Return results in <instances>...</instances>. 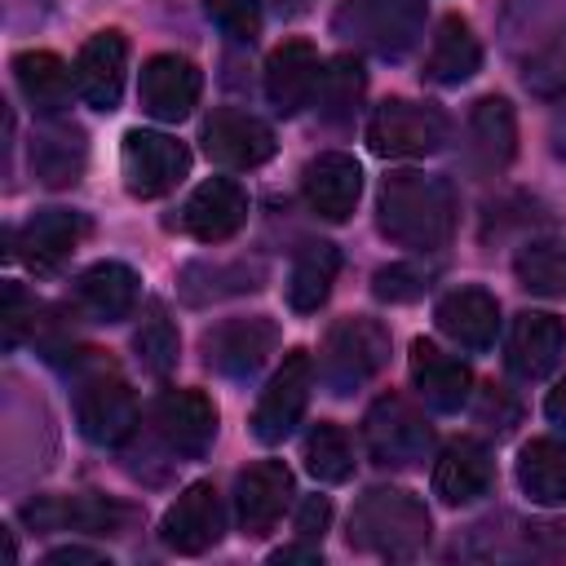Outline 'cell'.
I'll return each mask as SVG.
<instances>
[{
  "mask_svg": "<svg viewBox=\"0 0 566 566\" xmlns=\"http://www.w3.org/2000/svg\"><path fill=\"white\" fill-rule=\"evenodd\" d=\"M451 124L433 102H411V97H385L367 115V146L385 159H420L442 150Z\"/></svg>",
  "mask_w": 566,
  "mask_h": 566,
  "instance_id": "cell-8",
  "label": "cell"
},
{
  "mask_svg": "<svg viewBox=\"0 0 566 566\" xmlns=\"http://www.w3.org/2000/svg\"><path fill=\"white\" fill-rule=\"evenodd\" d=\"M270 562H323V553H318V544L314 539H305V544H292V548H274L270 553Z\"/></svg>",
  "mask_w": 566,
  "mask_h": 566,
  "instance_id": "cell-46",
  "label": "cell"
},
{
  "mask_svg": "<svg viewBox=\"0 0 566 566\" xmlns=\"http://www.w3.org/2000/svg\"><path fill=\"white\" fill-rule=\"evenodd\" d=\"M133 349H137V363L150 371V376H168L177 367V354H181V336L172 327V318L164 310H150L142 318V327L133 332Z\"/></svg>",
  "mask_w": 566,
  "mask_h": 566,
  "instance_id": "cell-37",
  "label": "cell"
},
{
  "mask_svg": "<svg viewBox=\"0 0 566 566\" xmlns=\"http://www.w3.org/2000/svg\"><path fill=\"white\" fill-rule=\"evenodd\" d=\"M27 159H31V172H35L40 186L66 190V186H75L84 177L88 137L66 115H35V128H31V142H27Z\"/></svg>",
  "mask_w": 566,
  "mask_h": 566,
  "instance_id": "cell-13",
  "label": "cell"
},
{
  "mask_svg": "<svg viewBox=\"0 0 566 566\" xmlns=\"http://www.w3.org/2000/svg\"><path fill=\"white\" fill-rule=\"evenodd\" d=\"M500 40L522 84L535 97L566 93V9L562 0H504L500 4Z\"/></svg>",
  "mask_w": 566,
  "mask_h": 566,
  "instance_id": "cell-2",
  "label": "cell"
},
{
  "mask_svg": "<svg viewBox=\"0 0 566 566\" xmlns=\"http://www.w3.org/2000/svg\"><path fill=\"white\" fill-rule=\"evenodd\" d=\"M517 486L531 504H544V509L566 504V442L531 438L517 451Z\"/></svg>",
  "mask_w": 566,
  "mask_h": 566,
  "instance_id": "cell-32",
  "label": "cell"
},
{
  "mask_svg": "<svg viewBox=\"0 0 566 566\" xmlns=\"http://www.w3.org/2000/svg\"><path fill=\"white\" fill-rule=\"evenodd\" d=\"M44 562H93V566H102V562H111L102 548H84V544H66V548H49L44 553Z\"/></svg>",
  "mask_w": 566,
  "mask_h": 566,
  "instance_id": "cell-44",
  "label": "cell"
},
{
  "mask_svg": "<svg viewBox=\"0 0 566 566\" xmlns=\"http://www.w3.org/2000/svg\"><path fill=\"white\" fill-rule=\"evenodd\" d=\"M18 517L35 535H49V531L111 535V531H124L128 509H119L115 500H102V495H35V500L22 504Z\"/></svg>",
  "mask_w": 566,
  "mask_h": 566,
  "instance_id": "cell-18",
  "label": "cell"
},
{
  "mask_svg": "<svg viewBox=\"0 0 566 566\" xmlns=\"http://www.w3.org/2000/svg\"><path fill=\"white\" fill-rule=\"evenodd\" d=\"M363 93H367V71L354 53H340L332 62H323V75H318V88H314V111L323 124H349L354 111L363 106Z\"/></svg>",
  "mask_w": 566,
  "mask_h": 566,
  "instance_id": "cell-34",
  "label": "cell"
},
{
  "mask_svg": "<svg viewBox=\"0 0 566 566\" xmlns=\"http://www.w3.org/2000/svg\"><path fill=\"white\" fill-rule=\"evenodd\" d=\"M407 367H411V385L420 389V398L433 407V411H460L469 402V389H473V371L469 363H460L455 354H447L442 345L433 340H411V354H407Z\"/></svg>",
  "mask_w": 566,
  "mask_h": 566,
  "instance_id": "cell-26",
  "label": "cell"
},
{
  "mask_svg": "<svg viewBox=\"0 0 566 566\" xmlns=\"http://www.w3.org/2000/svg\"><path fill=\"white\" fill-rule=\"evenodd\" d=\"M310 389H314V363L305 349H287V358L279 363V371L265 380L256 407H252V433L256 442H283L305 407H310Z\"/></svg>",
  "mask_w": 566,
  "mask_h": 566,
  "instance_id": "cell-11",
  "label": "cell"
},
{
  "mask_svg": "<svg viewBox=\"0 0 566 566\" xmlns=\"http://www.w3.org/2000/svg\"><path fill=\"white\" fill-rule=\"evenodd\" d=\"M562 349H566V327H562V318H553V314H544V310H526V314H517L513 327H509L504 363H509V371H513L517 380H539V376H548V371L557 367Z\"/></svg>",
  "mask_w": 566,
  "mask_h": 566,
  "instance_id": "cell-25",
  "label": "cell"
},
{
  "mask_svg": "<svg viewBox=\"0 0 566 566\" xmlns=\"http://www.w3.org/2000/svg\"><path fill=\"white\" fill-rule=\"evenodd\" d=\"M469 159L482 168V172H500L513 155H517V115L504 97H478L473 111H469Z\"/></svg>",
  "mask_w": 566,
  "mask_h": 566,
  "instance_id": "cell-28",
  "label": "cell"
},
{
  "mask_svg": "<svg viewBox=\"0 0 566 566\" xmlns=\"http://www.w3.org/2000/svg\"><path fill=\"white\" fill-rule=\"evenodd\" d=\"M199 349H203V363L212 371H221L230 380H252L265 367V358L279 349V327L270 318H261V314L226 318V323L203 332Z\"/></svg>",
  "mask_w": 566,
  "mask_h": 566,
  "instance_id": "cell-12",
  "label": "cell"
},
{
  "mask_svg": "<svg viewBox=\"0 0 566 566\" xmlns=\"http://www.w3.org/2000/svg\"><path fill=\"white\" fill-rule=\"evenodd\" d=\"M75 380V424L93 447H124L137 433V398L128 380L97 349H71L66 363Z\"/></svg>",
  "mask_w": 566,
  "mask_h": 566,
  "instance_id": "cell-4",
  "label": "cell"
},
{
  "mask_svg": "<svg viewBox=\"0 0 566 566\" xmlns=\"http://www.w3.org/2000/svg\"><path fill=\"white\" fill-rule=\"evenodd\" d=\"M13 84L35 115H62V106L71 102L75 71L49 49H27L13 57Z\"/></svg>",
  "mask_w": 566,
  "mask_h": 566,
  "instance_id": "cell-31",
  "label": "cell"
},
{
  "mask_svg": "<svg viewBox=\"0 0 566 566\" xmlns=\"http://www.w3.org/2000/svg\"><path fill=\"white\" fill-rule=\"evenodd\" d=\"M88 221L71 208H40L22 221L18 230V256L35 270V274H53L71 261V252L80 248Z\"/></svg>",
  "mask_w": 566,
  "mask_h": 566,
  "instance_id": "cell-23",
  "label": "cell"
},
{
  "mask_svg": "<svg viewBox=\"0 0 566 566\" xmlns=\"http://www.w3.org/2000/svg\"><path fill=\"white\" fill-rule=\"evenodd\" d=\"M482 66V44L473 35V27L460 18V13H447L429 40V53H424V80L429 84H442V88H455L464 80H473Z\"/></svg>",
  "mask_w": 566,
  "mask_h": 566,
  "instance_id": "cell-29",
  "label": "cell"
},
{
  "mask_svg": "<svg viewBox=\"0 0 566 566\" xmlns=\"http://www.w3.org/2000/svg\"><path fill=\"white\" fill-rule=\"evenodd\" d=\"M544 416H548V420H553V424L566 433V376H562V380L548 389V398H544Z\"/></svg>",
  "mask_w": 566,
  "mask_h": 566,
  "instance_id": "cell-45",
  "label": "cell"
},
{
  "mask_svg": "<svg viewBox=\"0 0 566 566\" xmlns=\"http://www.w3.org/2000/svg\"><path fill=\"white\" fill-rule=\"evenodd\" d=\"M557 155L566 159V128H557Z\"/></svg>",
  "mask_w": 566,
  "mask_h": 566,
  "instance_id": "cell-47",
  "label": "cell"
},
{
  "mask_svg": "<svg viewBox=\"0 0 566 566\" xmlns=\"http://www.w3.org/2000/svg\"><path fill=\"white\" fill-rule=\"evenodd\" d=\"M323 75V57L314 44L305 40H283L270 57H265V97L279 115H296L305 106H314V88Z\"/></svg>",
  "mask_w": 566,
  "mask_h": 566,
  "instance_id": "cell-22",
  "label": "cell"
},
{
  "mask_svg": "<svg viewBox=\"0 0 566 566\" xmlns=\"http://www.w3.org/2000/svg\"><path fill=\"white\" fill-rule=\"evenodd\" d=\"M35 314H40V305L22 292V283H4V310H0V323H4V345H9V349L22 345V336L35 327Z\"/></svg>",
  "mask_w": 566,
  "mask_h": 566,
  "instance_id": "cell-41",
  "label": "cell"
},
{
  "mask_svg": "<svg viewBox=\"0 0 566 566\" xmlns=\"http://www.w3.org/2000/svg\"><path fill=\"white\" fill-rule=\"evenodd\" d=\"M429 283H433V270H429V265L398 261V265L376 270L371 292H376L380 301H416V296H424V292H429Z\"/></svg>",
  "mask_w": 566,
  "mask_h": 566,
  "instance_id": "cell-40",
  "label": "cell"
},
{
  "mask_svg": "<svg viewBox=\"0 0 566 566\" xmlns=\"http://www.w3.org/2000/svg\"><path fill=\"white\" fill-rule=\"evenodd\" d=\"M150 433L172 460H199L217 438V407L203 389H164L150 407Z\"/></svg>",
  "mask_w": 566,
  "mask_h": 566,
  "instance_id": "cell-10",
  "label": "cell"
},
{
  "mask_svg": "<svg viewBox=\"0 0 566 566\" xmlns=\"http://www.w3.org/2000/svg\"><path fill=\"white\" fill-rule=\"evenodd\" d=\"M301 195L310 203L314 217L323 221H345L363 195V168L354 155H340V150H323L305 164L301 172Z\"/></svg>",
  "mask_w": 566,
  "mask_h": 566,
  "instance_id": "cell-21",
  "label": "cell"
},
{
  "mask_svg": "<svg viewBox=\"0 0 566 566\" xmlns=\"http://www.w3.org/2000/svg\"><path fill=\"white\" fill-rule=\"evenodd\" d=\"M119 172H124V186L133 199H159L186 181L190 150L168 133L133 128L119 146Z\"/></svg>",
  "mask_w": 566,
  "mask_h": 566,
  "instance_id": "cell-9",
  "label": "cell"
},
{
  "mask_svg": "<svg viewBox=\"0 0 566 566\" xmlns=\"http://www.w3.org/2000/svg\"><path fill=\"white\" fill-rule=\"evenodd\" d=\"M332 31L376 57L398 62L424 31V0H340Z\"/></svg>",
  "mask_w": 566,
  "mask_h": 566,
  "instance_id": "cell-5",
  "label": "cell"
},
{
  "mask_svg": "<svg viewBox=\"0 0 566 566\" xmlns=\"http://www.w3.org/2000/svg\"><path fill=\"white\" fill-rule=\"evenodd\" d=\"M327 522H332V500L327 495H305L301 509H296V535L301 539H323Z\"/></svg>",
  "mask_w": 566,
  "mask_h": 566,
  "instance_id": "cell-43",
  "label": "cell"
},
{
  "mask_svg": "<svg viewBox=\"0 0 566 566\" xmlns=\"http://www.w3.org/2000/svg\"><path fill=\"white\" fill-rule=\"evenodd\" d=\"M203 13L230 40L252 44L261 35V0H203Z\"/></svg>",
  "mask_w": 566,
  "mask_h": 566,
  "instance_id": "cell-39",
  "label": "cell"
},
{
  "mask_svg": "<svg viewBox=\"0 0 566 566\" xmlns=\"http://www.w3.org/2000/svg\"><path fill=\"white\" fill-rule=\"evenodd\" d=\"M221 535H226V509H221V495L212 491V482H190L168 504V513L159 522V539L181 557L208 553Z\"/></svg>",
  "mask_w": 566,
  "mask_h": 566,
  "instance_id": "cell-15",
  "label": "cell"
},
{
  "mask_svg": "<svg viewBox=\"0 0 566 566\" xmlns=\"http://www.w3.org/2000/svg\"><path fill=\"white\" fill-rule=\"evenodd\" d=\"M491 482H495V464L478 438H455L433 460V495L451 509L491 495Z\"/></svg>",
  "mask_w": 566,
  "mask_h": 566,
  "instance_id": "cell-24",
  "label": "cell"
},
{
  "mask_svg": "<svg viewBox=\"0 0 566 566\" xmlns=\"http://www.w3.org/2000/svg\"><path fill=\"white\" fill-rule=\"evenodd\" d=\"M363 447L380 469H411L429 455L433 429L416 402L402 394H380L363 416Z\"/></svg>",
  "mask_w": 566,
  "mask_h": 566,
  "instance_id": "cell-7",
  "label": "cell"
},
{
  "mask_svg": "<svg viewBox=\"0 0 566 566\" xmlns=\"http://www.w3.org/2000/svg\"><path fill=\"white\" fill-rule=\"evenodd\" d=\"M385 363H389V332L367 314H349V318L332 323V332L323 340L318 376L336 398H345V394L363 389Z\"/></svg>",
  "mask_w": 566,
  "mask_h": 566,
  "instance_id": "cell-6",
  "label": "cell"
},
{
  "mask_svg": "<svg viewBox=\"0 0 566 566\" xmlns=\"http://www.w3.org/2000/svg\"><path fill=\"white\" fill-rule=\"evenodd\" d=\"M478 420H482V424H491L495 433H509V429L517 424V402L509 398V389L486 385V389H482V398H478Z\"/></svg>",
  "mask_w": 566,
  "mask_h": 566,
  "instance_id": "cell-42",
  "label": "cell"
},
{
  "mask_svg": "<svg viewBox=\"0 0 566 566\" xmlns=\"http://www.w3.org/2000/svg\"><path fill=\"white\" fill-rule=\"evenodd\" d=\"M75 93L93 111H115L128 75V40L119 31H97L75 53Z\"/></svg>",
  "mask_w": 566,
  "mask_h": 566,
  "instance_id": "cell-20",
  "label": "cell"
},
{
  "mask_svg": "<svg viewBox=\"0 0 566 566\" xmlns=\"http://www.w3.org/2000/svg\"><path fill=\"white\" fill-rule=\"evenodd\" d=\"M336 270H340L336 243H327V239L305 243V248L296 252V261H292V274H287V305H292L296 314H314V310L332 296Z\"/></svg>",
  "mask_w": 566,
  "mask_h": 566,
  "instance_id": "cell-33",
  "label": "cell"
},
{
  "mask_svg": "<svg viewBox=\"0 0 566 566\" xmlns=\"http://www.w3.org/2000/svg\"><path fill=\"white\" fill-rule=\"evenodd\" d=\"M234 522L248 539H261L274 531L292 500V469L283 460H256L234 478Z\"/></svg>",
  "mask_w": 566,
  "mask_h": 566,
  "instance_id": "cell-17",
  "label": "cell"
},
{
  "mask_svg": "<svg viewBox=\"0 0 566 566\" xmlns=\"http://www.w3.org/2000/svg\"><path fill=\"white\" fill-rule=\"evenodd\" d=\"M186 274L208 279L203 287L186 292V301H190V305H203V301H217V296H234V292L256 287V270H248L243 261H239V265H212V261H195V265H186Z\"/></svg>",
  "mask_w": 566,
  "mask_h": 566,
  "instance_id": "cell-38",
  "label": "cell"
},
{
  "mask_svg": "<svg viewBox=\"0 0 566 566\" xmlns=\"http://www.w3.org/2000/svg\"><path fill=\"white\" fill-rule=\"evenodd\" d=\"M442 336H451L460 349H491L495 345V332H500V305L486 287H451L438 310H433Z\"/></svg>",
  "mask_w": 566,
  "mask_h": 566,
  "instance_id": "cell-27",
  "label": "cell"
},
{
  "mask_svg": "<svg viewBox=\"0 0 566 566\" xmlns=\"http://www.w3.org/2000/svg\"><path fill=\"white\" fill-rule=\"evenodd\" d=\"M75 305L93 323H119L137 305V274L124 261H93L75 279Z\"/></svg>",
  "mask_w": 566,
  "mask_h": 566,
  "instance_id": "cell-30",
  "label": "cell"
},
{
  "mask_svg": "<svg viewBox=\"0 0 566 566\" xmlns=\"http://www.w3.org/2000/svg\"><path fill=\"white\" fill-rule=\"evenodd\" d=\"M199 93H203V75L190 57H181V53L146 57L142 80H137V97H142V111L150 119H159V124L186 119L199 106Z\"/></svg>",
  "mask_w": 566,
  "mask_h": 566,
  "instance_id": "cell-14",
  "label": "cell"
},
{
  "mask_svg": "<svg viewBox=\"0 0 566 566\" xmlns=\"http://www.w3.org/2000/svg\"><path fill=\"white\" fill-rule=\"evenodd\" d=\"M203 150L212 164L248 172L274 155V128L265 119L239 111V106H221L203 119Z\"/></svg>",
  "mask_w": 566,
  "mask_h": 566,
  "instance_id": "cell-16",
  "label": "cell"
},
{
  "mask_svg": "<svg viewBox=\"0 0 566 566\" xmlns=\"http://www.w3.org/2000/svg\"><path fill=\"white\" fill-rule=\"evenodd\" d=\"M248 221V190L234 177H208L190 190L181 208V230L199 243H226Z\"/></svg>",
  "mask_w": 566,
  "mask_h": 566,
  "instance_id": "cell-19",
  "label": "cell"
},
{
  "mask_svg": "<svg viewBox=\"0 0 566 566\" xmlns=\"http://www.w3.org/2000/svg\"><path fill=\"white\" fill-rule=\"evenodd\" d=\"M513 274L535 296H566V239H531L513 256Z\"/></svg>",
  "mask_w": 566,
  "mask_h": 566,
  "instance_id": "cell-35",
  "label": "cell"
},
{
  "mask_svg": "<svg viewBox=\"0 0 566 566\" xmlns=\"http://www.w3.org/2000/svg\"><path fill=\"white\" fill-rule=\"evenodd\" d=\"M305 469L318 482H345L354 473V447H349V438H345L340 424L318 420L305 433Z\"/></svg>",
  "mask_w": 566,
  "mask_h": 566,
  "instance_id": "cell-36",
  "label": "cell"
},
{
  "mask_svg": "<svg viewBox=\"0 0 566 566\" xmlns=\"http://www.w3.org/2000/svg\"><path fill=\"white\" fill-rule=\"evenodd\" d=\"M376 226L389 243L411 252H438L455 234V190L438 172L398 168L380 181Z\"/></svg>",
  "mask_w": 566,
  "mask_h": 566,
  "instance_id": "cell-1",
  "label": "cell"
},
{
  "mask_svg": "<svg viewBox=\"0 0 566 566\" xmlns=\"http://www.w3.org/2000/svg\"><path fill=\"white\" fill-rule=\"evenodd\" d=\"M433 522L420 495L407 486H371L349 513V544L385 562H411L429 548Z\"/></svg>",
  "mask_w": 566,
  "mask_h": 566,
  "instance_id": "cell-3",
  "label": "cell"
}]
</instances>
